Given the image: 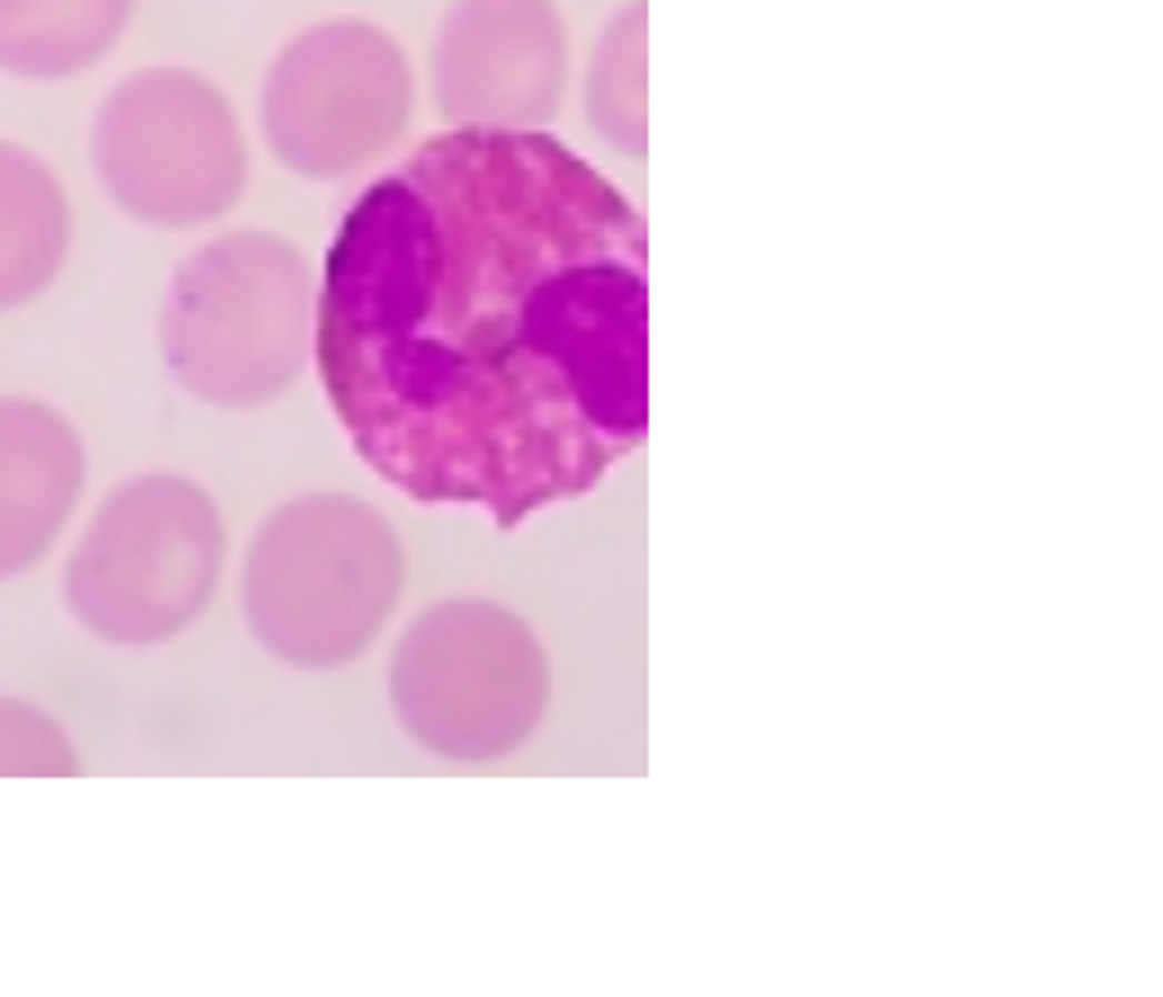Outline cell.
Returning a JSON list of instances; mask_svg holds the SVG:
<instances>
[{
    "label": "cell",
    "instance_id": "cell-1",
    "mask_svg": "<svg viewBox=\"0 0 1163 997\" xmlns=\"http://www.w3.org/2000/svg\"><path fill=\"white\" fill-rule=\"evenodd\" d=\"M313 350L385 483L515 528L644 439V220L555 134L443 130L341 220Z\"/></svg>",
    "mask_w": 1163,
    "mask_h": 997
},
{
    "label": "cell",
    "instance_id": "cell-2",
    "mask_svg": "<svg viewBox=\"0 0 1163 997\" xmlns=\"http://www.w3.org/2000/svg\"><path fill=\"white\" fill-rule=\"evenodd\" d=\"M313 341L304 255L260 229L220 233L171 278L161 354L176 381L215 407H260L295 385Z\"/></svg>",
    "mask_w": 1163,
    "mask_h": 997
},
{
    "label": "cell",
    "instance_id": "cell-3",
    "mask_svg": "<svg viewBox=\"0 0 1163 997\" xmlns=\"http://www.w3.org/2000/svg\"><path fill=\"white\" fill-rule=\"evenodd\" d=\"M403 591L390 524L341 492L273 511L251 546L242 600L255 635L295 667H341L363 653Z\"/></svg>",
    "mask_w": 1163,
    "mask_h": 997
},
{
    "label": "cell",
    "instance_id": "cell-4",
    "mask_svg": "<svg viewBox=\"0 0 1163 997\" xmlns=\"http://www.w3.org/2000/svg\"><path fill=\"white\" fill-rule=\"evenodd\" d=\"M90 161L103 193L152 229H202L233 211L251 180L229 94L189 68L117 81L94 112Z\"/></svg>",
    "mask_w": 1163,
    "mask_h": 997
},
{
    "label": "cell",
    "instance_id": "cell-5",
    "mask_svg": "<svg viewBox=\"0 0 1163 997\" xmlns=\"http://www.w3.org/2000/svg\"><path fill=\"white\" fill-rule=\"evenodd\" d=\"M390 694L421 747L448 761H497L538 729L551 676L542 644L515 613L457 600L408 626Z\"/></svg>",
    "mask_w": 1163,
    "mask_h": 997
},
{
    "label": "cell",
    "instance_id": "cell-6",
    "mask_svg": "<svg viewBox=\"0 0 1163 997\" xmlns=\"http://www.w3.org/2000/svg\"><path fill=\"white\" fill-rule=\"evenodd\" d=\"M417 77L372 19H322L291 37L260 85V134L291 175L345 180L377 165L408 130Z\"/></svg>",
    "mask_w": 1163,
    "mask_h": 997
},
{
    "label": "cell",
    "instance_id": "cell-7",
    "mask_svg": "<svg viewBox=\"0 0 1163 997\" xmlns=\"http://www.w3.org/2000/svg\"><path fill=\"white\" fill-rule=\"evenodd\" d=\"M430 81L452 130H538L569 90L555 0H452L434 32Z\"/></svg>",
    "mask_w": 1163,
    "mask_h": 997
},
{
    "label": "cell",
    "instance_id": "cell-8",
    "mask_svg": "<svg viewBox=\"0 0 1163 997\" xmlns=\"http://www.w3.org/2000/svg\"><path fill=\"white\" fill-rule=\"evenodd\" d=\"M86 483L77 430L32 399H0V568H19L63 528Z\"/></svg>",
    "mask_w": 1163,
    "mask_h": 997
},
{
    "label": "cell",
    "instance_id": "cell-9",
    "mask_svg": "<svg viewBox=\"0 0 1163 997\" xmlns=\"http://www.w3.org/2000/svg\"><path fill=\"white\" fill-rule=\"evenodd\" d=\"M72 242L68 193L50 165L0 139V309L37 300L63 269Z\"/></svg>",
    "mask_w": 1163,
    "mask_h": 997
},
{
    "label": "cell",
    "instance_id": "cell-10",
    "mask_svg": "<svg viewBox=\"0 0 1163 997\" xmlns=\"http://www.w3.org/2000/svg\"><path fill=\"white\" fill-rule=\"evenodd\" d=\"M134 0H0V72L19 81H68L103 63Z\"/></svg>",
    "mask_w": 1163,
    "mask_h": 997
},
{
    "label": "cell",
    "instance_id": "cell-11",
    "mask_svg": "<svg viewBox=\"0 0 1163 997\" xmlns=\"http://www.w3.org/2000/svg\"><path fill=\"white\" fill-rule=\"evenodd\" d=\"M644 0H622L600 28L586 63V121L622 157L640 161L649 143L644 125Z\"/></svg>",
    "mask_w": 1163,
    "mask_h": 997
}]
</instances>
